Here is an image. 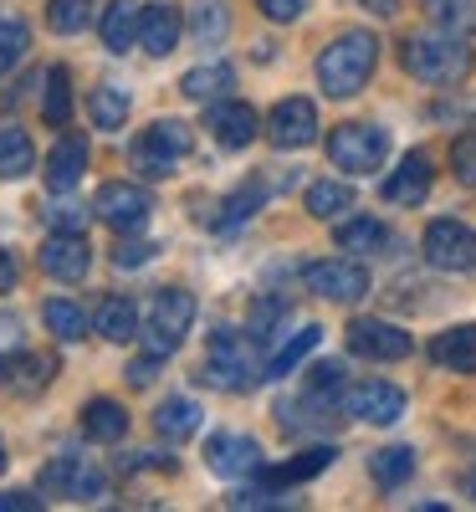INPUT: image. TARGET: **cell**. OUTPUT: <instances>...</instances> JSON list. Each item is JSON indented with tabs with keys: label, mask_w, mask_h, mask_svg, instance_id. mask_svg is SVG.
Masks as SVG:
<instances>
[{
	"label": "cell",
	"mask_w": 476,
	"mask_h": 512,
	"mask_svg": "<svg viewBox=\"0 0 476 512\" xmlns=\"http://www.w3.org/2000/svg\"><path fill=\"white\" fill-rule=\"evenodd\" d=\"M52 374H57V359L52 354H16V359L0 364V384L16 390V395H36Z\"/></svg>",
	"instance_id": "cell-22"
},
{
	"label": "cell",
	"mask_w": 476,
	"mask_h": 512,
	"mask_svg": "<svg viewBox=\"0 0 476 512\" xmlns=\"http://www.w3.org/2000/svg\"><path fill=\"white\" fill-rule=\"evenodd\" d=\"M31 47V31L21 21H0V77H6Z\"/></svg>",
	"instance_id": "cell-41"
},
{
	"label": "cell",
	"mask_w": 476,
	"mask_h": 512,
	"mask_svg": "<svg viewBox=\"0 0 476 512\" xmlns=\"http://www.w3.org/2000/svg\"><path fill=\"white\" fill-rule=\"evenodd\" d=\"M308 390L338 400V395H343V364H333V359H328V364H313V369H308Z\"/></svg>",
	"instance_id": "cell-43"
},
{
	"label": "cell",
	"mask_w": 476,
	"mask_h": 512,
	"mask_svg": "<svg viewBox=\"0 0 476 512\" xmlns=\"http://www.w3.org/2000/svg\"><path fill=\"white\" fill-rule=\"evenodd\" d=\"M267 139L277 149H308L318 139V108L308 98H282L267 118Z\"/></svg>",
	"instance_id": "cell-14"
},
{
	"label": "cell",
	"mask_w": 476,
	"mask_h": 512,
	"mask_svg": "<svg viewBox=\"0 0 476 512\" xmlns=\"http://www.w3.org/2000/svg\"><path fill=\"white\" fill-rule=\"evenodd\" d=\"M154 251H159V246H149V241H118V246H113V267L134 272V267L154 262Z\"/></svg>",
	"instance_id": "cell-46"
},
{
	"label": "cell",
	"mask_w": 476,
	"mask_h": 512,
	"mask_svg": "<svg viewBox=\"0 0 476 512\" xmlns=\"http://www.w3.org/2000/svg\"><path fill=\"white\" fill-rule=\"evenodd\" d=\"M31 164H36V149H31V139H26V128L0 123V180L31 175Z\"/></svg>",
	"instance_id": "cell-28"
},
{
	"label": "cell",
	"mask_w": 476,
	"mask_h": 512,
	"mask_svg": "<svg viewBox=\"0 0 476 512\" xmlns=\"http://www.w3.org/2000/svg\"><path fill=\"white\" fill-rule=\"evenodd\" d=\"M262 200H267V185L262 180H251V185H241L226 205H221V216H215V226L221 231H231V226H241V221H251L256 210H262Z\"/></svg>",
	"instance_id": "cell-38"
},
{
	"label": "cell",
	"mask_w": 476,
	"mask_h": 512,
	"mask_svg": "<svg viewBox=\"0 0 476 512\" xmlns=\"http://www.w3.org/2000/svg\"><path fill=\"white\" fill-rule=\"evenodd\" d=\"M82 164H88V144H82V134H62L52 144V154H47V190L67 195L82 180Z\"/></svg>",
	"instance_id": "cell-18"
},
{
	"label": "cell",
	"mask_w": 476,
	"mask_h": 512,
	"mask_svg": "<svg viewBox=\"0 0 476 512\" xmlns=\"http://www.w3.org/2000/svg\"><path fill=\"white\" fill-rule=\"evenodd\" d=\"M154 431H159L164 441H190V436L200 431V405L185 400V395H169V400L154 410Z\"/></svg>",
	"instance_id": "cell-25"
},
{
	"label": "cell",
	"mask_w": 476,
	"mask_h": 512,
	"mask_svg": "<svg viewBox=\"0 0 476 512\" xmlns=\"http://www.w3.org/2000/svg\"><path fill=\"white\" fill-rule=\"evenodd\" d=\"M16 354H26V328H21L16 313H0V364L16 359Z\"/></svg>",
	"instance_id": "cell-44"
},
{
	"label": "cell",
	"mask_w": 476,
	"mask_h": 512,
	"mask_svg": "<svg viewBox=\"0 0 476 512\" xmlns=\"http://www.w3.org/2000/svg\"><path fill=\"white\" fill-rule=\"evenodd\" d=\"M425 6V16L436 21L441 31H451V36H476V0H420Z\"/></svg>",
	"instance_id": "cell-32"
},
{
	"label": "cell",
	"mask_w": 476,
	"mask_h": 512,
	"mask_svg": "<svg viewBox=\"0 0 476 512\" xmlns=\"http://www.w3.org/2000/svg\"><path fill=\"white\" fill-rule=\"evenodd\" d=\"M149 210H154L149 190H144V185H128V180H108V185L93 195V216H98L103 226H113L118 236H134V231H144Z\"/></svg>",
	"instance_id": "cell-8"
},
{
	"label": "cell",
	"mask_w": 476,
	"mask_h": 512,
	"mask_svg": "<svg viewBox=\"0 0 476 512\" xmlns=\"http://www.w3.org/2000/svg\"><path fill=\"white\" fill-rule=\"evenodd\" d=\"M36 262H41V272L57 277V282H82V277H88V267H93L88 236H82V231H52L47 241H41Z\"/></svg>",
	"instance_id": "cell-12"
},
{
	"label": "cell",
	"mask_w": 476,
	"mask_h": 512,
	"mask_svg": "<svg viewBox=\"0 0 476 512\" xmlns=\"http://www.w3.org/2000/svg\"><path fill=\"white\" fill-rule=\"evenodd\" d=\"M379 62V41L369 31H343L338 41H328L323 57H318V82H323V93L328 98H354L369 72Z\"/></svg>",
	"instance_id": "cell-2"
},
{
	"label": "cell",
	"mask_w": 476,
	"mask_h": 512,
	"mask_svg": "<svg viewBox=\"0 0 476 512\" xmlns=\"http://www.w3.org/2000/svg\"><path fill=\"white\" fill-rule=\"evenodd\" d=\"M41 318H47V328L62 338V344H77V338L88 333V318H82V308L67 303V297H52V303L41 308Z\"/></svg>",
	"instance_id": "cell-39"
},
{
	"label": "cell",
	"mask_w": 476,
	"mask_h": 512,
	"mask_svg": "<svg viewBox=\"0 0 476 512\" xmlns=\"http://www.w3.org/2000/svg\"><path fill=\"white\" fill-rule=\"evenodd\" d=\"M180 31H185V21H180L175 6H149L144 11V26H139V47L149 57H169V52L180 47Z\"/></svg>",
	"instance_id": "cell-21"
},
{
	"label": "cell",
	"mask_w": 476,
	"mask_h": 512,
	"mask_svg": "<svg viewBox=\"0 0 476 512\" xmlns=\"http://www.w3.org/2000/svg\"><path fill=\"white\" fill-rule=\"evenodd\" d=\"M420 251L436 272H476V231L461 221H430Z\"/></svg>",
	"instance_id": "cell-9"
},
{
	"label": "cell",
	"mask_w": 476,
	"mask_h": 512,
	"mask_svg": "<svg viewBox=\"0 0 476 512\" xmlns=\"http://www.w3.org/2000/svg\"><path fill=\"white\" fill-rule=\"evenodd\" d=\"M302 282H308V292L328 297V303H359V297H369V272L359 262H343V256L302 267Z\"/></svg>",
	"instance_id": "cell-11"
},
{
	"label": "cell",
	"mask_w": 476,
	"mask_h": 512,
	"mask_svg": "<svg viewBox=\"0 0 476 512\" xmlns=\"http://www.w3.org/2000/svg\"><path fill=\"white\" fill-rule=\"evenodd\" d=\"M226 88H236V72L226 62H205V67H190L180 77V93L195 98V103H215V98H226Z\"/></svg>",
	"instance_id": "cell-24"
},
{
	"label": "cell",
	"mask_w": 476,
	"mask_h": 512,
	"mask_svg": "<svg viewBox=\"0 0 476 512\" xmlns=\"http://www.w3.org/2000/svg\"><path fill=\"white\" fill-rule=\"evenodd\" d=\"M410 349H415L410 333L395 328V323H379V318H354V323H349V354H359V359L395 364V359H405Z\"/></svg>",
	"instance_id": "cell-13"
},
{
	"label": "cell",
	"mask_w": 476,
	"mask_h": 512,
	"mask_svg": "<svg viewBox=\"0 0 476 512\" xmlns=\"http://www.w3.org/2000/svg\"><path fill=\"white\" fill-rule=\"evenodd\" d=\"M205 128L215 134V144L221 149H246L251 139H256V108L251 103H236V98H215L210 103V113H205Z\"/></svg>",
	"instance_id": "cell-16"
},
{
	"label": "cell",
	"mask_w": 476,
	"mask_h": 512,
	"mask_svg": "<svg viewBox=\"0 0 476 512\" xmlns=\"http://www.w3.org/2000/svg\"><path fill=\"white\" fill-rule=\"evenodd\" d=\"M0 512H41V497H31V492H0Z\"/></svg>",
	"instance_id": "cell-49"
},
{
	"label": "cell",
	"mask_w": 476,
	"mask_h": 512,
	"mask_svg": "<svg viewBox=\"0 0 476 512\" xmlns=\"http://www.w3.org/2000/svg\"><path fill=\"white\" fill-rule=\"evenodd\" d=\"M400 62L410 77L430 82V88H451L471 72V47H461V36L441 31V36H405Z\"/></svg>",
	"instance_id": "cell-3"
},
{
	"label": "cell",
	"mask_w": 476,
	"mask_h": 512,
	"mask_svg": "<svg viewBox=\"0 0 476 512\" xmlns=\"http://www.w3.org/2000/svg\"><path fill=\"white\" fill-rule=\"evenodd\" d=\"M47 226H52V231H88V210L72 205V200H57V205L47 210Z\"/></svg>",
	"instance_id": "cell-45"
},
{
	"label": "cell",
	"mask_w": 476,
	"mask_h": 512,
	"mask_svg": "<svg viewBox=\"0 0 476 512\" xmlns=\"http://www.w3.org/2000/svg\"><path fill=\"white\" fill-rule=\"evenodd\" d=\"M343 415L354 420H369V425H395L405 415V390H395V384L384 379H364V384H349V390L338 395Z\"/></svg>",
	"instance_id": "cell-10"
},
{
	"label": "cell",
	"mask_w": 476,
	"mask_h": 512,
	"mask_svg": "<svg viewBox=\"0 0 476 512\" xmlns=\"http://www.w3.org/2000/svg\"><path fill=\"white\" fill-rule=\"evenodd\" d=\"M282 323H287V297L262 292V297L251 303V313H246V333H251V344H272Z\"/></svg>",
	"instance_id": "cell-29"
},
{
	"label": "cell",
	"mask_w": 476,
	"mask_h": 512,
	"mask_svg": "<svg viewBox=\"0 0 476 512\" xmlns=\"http://www.w3.org/2000/svg\"><path fill=\"white\" fill-rule=\"evenodd\" d=\"M195 323V297L185 287H159L154 292V303H149V354L169 359L180 344H185V333Z\"/></svg>",
	"instance_id": "cell-5"
},
{
	"label": "cell",
	"mask_w": 476,
	"mask_h": 512,
	"mask_svg": "<svg viewBox=\"0 0 476 512\" xmlns=\"http://www.w3.org/2000/svg\"><path fill=\"white\" fill-rule=\"evenodd\" d=\"M302 205H308V216L333 221V216H343V210L354 205V190H349V185H338V180H318V185H308Z\"/></svg>",
	"instance_id": "cell-35"
},
{
	"label": "cell",
	"mask_w": 476,
	"mask_h": 512,
	"mask_svg": "<svg viewBox=\"0 0 476 512\" xmlns=\"http://www.w3.org/2000/svg\"><path fill=\"white\" fill-rule=\"evenodd\" d=\"M466 497L476 502V466H471V472H466Z\"/></svg>",
	"instance_id": "cell-52"
},
{
	"label": "cell",
	"mask_w": 476,
	"mask_h": 512,
	"mask_svg": "<svg viewBox=\"0 0 476 512\" xmlns=\"http://www.w3.org/2000/svg\"><path fill=\"white\" fill-rule=\"evenodd\" d=\"M384 241H389V231H384L379 221H369V216H359V221H343V226H338V251L369 256V251H379Z\"/></svg>",
	"instance_id": "cell-37"
},
{
	"label": "cell",
	"mask_w": 476,
	"mask_h": 512,
	"mask_svg": "<svg viewBox=\"0 0 476 512\" xmlns=\"http://www.w3.org/2000/svg\"><path fill=\"white\" fill-rule=\"evenodd\" d=\"M11 287H16V256L0 246V292H11Z\"/></svg>",
	"instance_id": "cell-50"
},
{
	"label": "cell",
	"mask_w": 476,
	"mask_h": 512,
	"mask_svg": "<svg viewBox=\"0 0 476 512\" xmlns=\"http://www.w3.org/2000/svg\"><path fill=\"white\" fill-rule=\"evenodd\" d=\"M190 149H195L190 123H180V118H154L144 134L128 144V164H134L144 180H169V175H175V164H180Z\"/></svg>",
	"instance_id": "cell-4"
},
{
	"label": "cell",
	"mask_w": 476,
	"mask_h": 512,
	"mask_svg": "<svg viewBox=\"0 0 476 512\" xmlns=\"http://www.w3.org/2000/svg\"><path fill=\"white\" fill-rule=\"evenodd\" d=\"M88 113H93V128H123V118H128V93L123 88H113V82H103V88H93L88 93Z\"/></svg>",
	"instance_id": "cell-36"
},
{
	"label": "cell",
	"mask_w": 476,
	"mask_h": 512,
	"mask_svg": "<svg viewBox=\"0 0 476 512\" xmlns=\"http://www.w3.org/2000/svg\"><path fill=\"white\" fill-rule=\"evenodd\" d=\"M389 154V134L374 123H338L328 134V159L349 175H374Z\"/></svg>",
	"instance_id": "cell-6"
},
{
	"label": "cell",
	"mask_w": 476,
	"mask_h": 512,
	"mask_svg": "<svg viewBox=\"0 0 476 512\" xmlns=\"http://www.w3.org/2000/svg\"><path fill=\"white\" fill-rule=\"evenodd\" d=\"M41 492L47 497H67V502H103L108 497V477L93 461L82 456H57L41 466Z\"/></svg>",
	"instance_id": "cell-7"
},
{
	"label": "cell",
	"mask_w": 476,
	"mask_h": 512,
	"mask_svg": "<svg viewBox=\"0 0 476 512\" xmlns=\"http://www.w3.org/2000/svg\"><path fill=\"white\" fill-rule=\"evenodd\" d=\"M210 390H226V395H246L256 379H267V369L256 364L251 354V333H236V328H215L210 344H205V364L195 374Z\"/></svg>",
	"instance_id": "cell-1"
},
{
	"label": "cell",
	"mask_w": 476,
	"mask_h": 512,
	"mask_svg": "<svg viewBox=\"0 0 476 512\" xmlns=\"http://www.w3.org/2000/svg\"><path fill=\"white\" fill-rule=\"evenodd\" d=\"M430 359L456 369V374H476V328H446L430 344Z\"/></svg>",
	"instance_id": "cell-27"
},
{
	"label": "cell",
	"mask_w": 476,
	"mask_h": 512,
	"mask_svg": "<svg viewBox=\"0 0 476 512\" xmlns=\"http://www.w3.org/2000/svg\"><path fill=\"white\" fill-rule=\"evenodd\" d=\"M318 338H323V328H313V323H308V328H297V333L287 338V344H282V349L267 359V379H282V374H292L302 359H308V354L318 349Z\"/></svg>",
	"instance_id": "cell-34"
},
{
	"label": "cell",
	"mask_w": 476,
	"mask_h": 512,
	"mask_svg": "<svg viewBox=\"0 0 476 512\" xmlns=\"http://www.w3.org/2000/svg\"><path fill=\"white\" fill-rule=\"evenodd\" d=\"M379 195H384L389 205H420V200L430 195V159H425V154H405L395 175L379 185Z\"/></svg>",
	"instance_id": "cell-17"
},
{
	"label": "cell",
	"mask_w": 476,
	"mask_h": 512,
	"mask_svg": "<svg viewBox=\"0 0 476 512\" xmlns=\"http://www.w3.org/2000/svg\"><path fill=\"white\" fill-rule=\"evenodd\" d=\"M139 26H144L139 0H108V6H103V21H98L103 47H108V52H128V47L139 41Z\"/></svg>",
	"instance_id": "cell-19"
},
{
	"label": "cell",
	"mask_w": 476,
	"mask_h": 512,
	"mask_svg": "<svg viewBox=\"0 0 476 512\" xmlns=\"http://www.w3.org/2000/svg\"><path fill=\"white\" fill-rule=\"evenodd\" d=\"M205 466L215 477H251V472H262V446H256L251 436H210L205 441Z\"/></svg>",
	"instance_id": "cell-15"
},
{
	"label": "cell",
	"mask_w": 476,
	"mask_h": 512,
	"mask_svg": "<svg viewBox=\"0 0 476 512\" xmlns=\"http://www.w3.org/2000/svg\"><path fill=\"white\" fill-rule=\"evenodd\" d=\"M0 472H6V446H0Z\"/></svg>",
	"instance_id": "cell-53"
},
{
	"label": "cell",
	"mask_w": 476,
	"mask_h": 512,
	"mask_svg": "<svg viewBox=\"0 0 476 512\" xmlns=\"http://www.w3.org/2000/svg\"><path fill=\"white\" fill-rule=\"evenodd\" d=\"M47 26H52L57 36L88 31V26H93V0H52V6H47Z\"/></svg>",
	"instance_id": "cell-40"
},
{
	"label": "cell",
	"mask_w": 476,
	"mask_h": 512,
	"mask_svg": "<svg viewBox=\"0 0 476 512\" xmlns=\"http://www.w3.org/2000/svg\"><path fill=\"white\" fill-rule=\"evenodd\" d=\"M154 374H159V354H144V359L128 364V384H134V390H149Z\"/></svg>",
	"instance_id": "cell-48"
},
{
	"label": "cell",
	"mask_w": 476,
	"mask_h": 512,
	"mask_svg": "<svg viewBox=\"0 0 476 512\" xmlns=\"http://www.w3.org/2000/svg\"><path fill=\"white\" fill-rule=\"evenodd\" d=\"M328 466H333V446H308L282 466H262L256 477H262L267 487H292V482H313L318 472H328Z\"/></svg>",
	"instance_id": "cell-20"
},
{
	"label": "cell",
	"mask_w": 476,
	"mask_h": 512,
	"mask_svg": "<svg viewBox=\"0 0 476 512\" xmlns=\"http://www.w3.org/2000/svg\"><path fill=\"white\" fill-rule=\"evenodd\" d=\"M364 11H374V16H395V11H400V0H364Z\"/></svg>",
	"instance_id": "cell-51"
},
{
	"label": "cell",
	"mask_w": 476,
	"mask_h": 512,
	"mask_svg": "<svg viewBox=\"0 0 476 512\" xmlns=\"http://www.w3.org/2000/svg\"><path fill=\"white\" fill-rule=\"evenodd\" d=\"M185 26H190V36L200 41V47H221V41H226V31H231V16H226V6H221V0H195Z\"/></svg>",
	"instance_id": "cell-30"
},
{
	"label": "cell",
	"mask_w": 476,
	"mask_h": 512,
	"mask_svg": "<svg viewBox=\"0 0 476 512\" xmlns=\"http://www.w3.org/2000/svg\"><path fill=\"white\" fill-rule=\"evenodd\" d=\"M41 118L52 128H67L72 123V72L67 67H52L47 72V93H41Z\"/></svg>",
	"instance_id": "cell-33"
},
{
	"label": "cell",
	"mask_w": 476,
	"mask_h": 512,
	"mask_svg": "<svg viewBox=\"0 0 476 512\" xmlns=\"http://www.w3.org/2000/svg\"><path fill=\"white\" fill-rule=\"evenodd\" d=\"M256 6H262V16H267V21H297L308 0H256Z\"/></svg>",
	"instance_id": "cell-47"
},
{
	"label": "cell",
	"mask_w": 476,
	"mask_h": 512,
	"mask_svg": "<svg viewBox=\"0 0 476 512\" xmlns=\"http://www.w3.org/2000/svg\"><path fill=\"white\" fill-rule=\"evenodd\" d=\"M451 169H456L461 185H476V128L451 144Z\"/></svg>",
	"instance_id": "cell-42"
},
{
	"label": "cell",
	"mask_w": 476,
	"mask_h": 512,
	"mask_svg": "<svg viewBox=\"0 0 476 512\" xmlns=\"http://www.w3.org/2000/svg\"><path fill=\"white\" fill-rule=\"evenodd\" d=\"M123 431H128V410L118 400H88L82 405V436L88 441L113 446V441H123Z\"/></svg>",
	"instance_id": "cell-23"
},
{
	"label": "cell",
	"mask_w": 476,
	"mask_h": 512,
	"mask_svg": "<svg viewBox=\"0 0 476 512\" xmlns=\"http://www.w3.org/2000/svg\"><path fill=\"white\" fill-rule=\"evenodd\" d=\"M93 323H98V333H103V338H113V344H128V338L139 333V308H134V297H123V292L103 297Z\"/></svg>",
	"instance_id": "cell-26"
},
{
	"label": "cell",
	"mask_w": 476,
	"mask_h": 512,
	"mask_svg": "<svg viewBox=\"0 0 476 512\" xmlns=\"http://www.w3.org/2000/svg\"><path fill=\"white\" fill-rule=\"evenodd\" d=\"M369 472H374V482H379L384 492H395V487H405L410 472H415V451H410V446H384V451L369 456Z\"/></svg>",
	"instance_id": "cell-31"
}]
</instances>
